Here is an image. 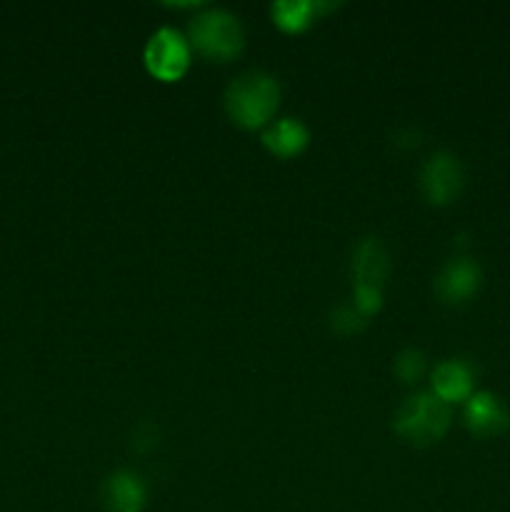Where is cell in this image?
I'll return each mask as SVG.
<instances>
[{"label":"cell","mask_w":510,"mask_h":512,"mask_svg":"<svg viewBox=\"0 0 510 512\" xmlns=\"http://www.w3.org/2000/svg\"><path fill=\"white\" fill-rule=\"evenodd\" d=\"M278 80L265 70H245L225 88V108L240 125H263L278 108Z\"/></svg>","instance_id":"cell-1"},{"label":"cell","mask_w":510,"mask_h":512,"mask_svg":"<svg viewBox=\"0 0 510 512\" xmlns=\"http://www.w3.org/2000/svg\"><path fill=\"white\" fill-rule=\"evenodd\" d=\"M450 425V405L435 393H415L400 405L393 428L413 443L425 445L438 440Z\"/></svg>","instance_id":"cell-2"},{"label":"cell","mask_w":510,"mask_h":512,"mask_svg":"<svg viewBox=\"0 0 510 512\" xmlns=\"http://www.w3.org/2000/svg\"><path fill=\"white\" fill-rule=\"evenodd\" d=\"M190 40L210 58H233L245 43L240 20L223 8H208L190 20Z\"/></svg>","instance_id":"cell-3"},{"label":"cell","mask_w":510,"mask_h":512,"mask_svg":"<svg viewBox=\"0 0 510 512\" xmlns=\"http://www.w3.org/2000/svg\"><path fill=\"white\" fill-rule=\"evenodd\" d=\"M190 63V45L175 28H160L145 45V65L160 80H175Z\"/></svg>","instance_id":"cell-4"},{"label":"cell","mask_w":510,"mask_h":512,"mask_svg":"<svg viewBox=\"0 0 510 512\" xmlns=\"http://www.w3.org/2000/svg\"><path fill=\"white\" fill-rule=\"evenodd\" d=\"M420 183L433 203H450L463 188V165L450 150H438L425 160Z\"/></svg>","instance_id":"cell-5"},{"label":"cell","mask_w":510,"mask_h":512,"mask_svg":"<svg viewBox=\"0 0 510 512\" xmlns=\"http://www.w3.org/2000/svg\"><path fill=\"white\" fill-rule=\"evenodd\" d=\"M480 278L483 273L473 258H453L435 275V290L448 303H463L478 290Z\"/></svg>","instance_id":"cell-6"},{"label":"cell","mask_w":510,"mask_h":512,"mask_svg":"<svg viewBox=\"0 0 510 512\" xmlns=\"http://www.w3.org/2000/svg\"><path fill=\"white\" fill-rule=\"evenodd\" d=\"M100 498L105 512H143L145 485L130 470H118L105 478Z\"/></svg>","instance_id":"cell-7"},{"label":"cell","mask_w":510,"mask_h":512,"mask_svg":"<svg viewBox=\"0 0 510 512\" xmlns=\"http://www.w3.org/2000/svg\"><path fill=\"white\" fill-rule=\"evenodd\" d=\"M465 420L470 428L480 435H495L510 425V413L498 395L480 390L468 398L465 405Z\"/></svg>","instance_id":"cell-8"},{"label":"cell","mask_w":510,"mask_h":512,"mask_svg":"<svg viewBox=\"0 0 510 512\" xmlns=\"http://www.w3.org/2000/svg\"><path fill=\"white\" fill-rule=\"evenodd\" d=\"M390 270L388 250L375 235L360 240L353 255V278L355 285H368V288H380Z\"/></svg>","instance_id":"cell-9"},{"label":"cell","mask_w":510,"mask_h":512,"mask_svg":"<svg viewBox=\"0 0 510 512\" xmlns=\"http://www.w3.org/2000/svg\"><path fill=\"white\" fill-rule=\"evenodd\" d=\"M473 380V365L458 358L443 360L433 370V393L443 398L445 403L470 398L473 395Z\"/></svg>","instance_id":"cell-10"},{"label":"cell","mask_w":510,"mask_h":512,"mask_svg":"<svg viewBox=\"0 0 510 512\" xmlns=\"http://www.w3.org/2000/svg\"><path fill=\"white\" fill-rule=\"evenodd\" d=\"M308 128L298 118H283L263 130V143L275 155H295L308 143Z\"/></svg>","instance_id":"cell-11"},{"label":"cell","mask_w":510,"mask_h":512,"mask_svg":"<svg viewBox=\"0 0 510 512\" xmlns=\"http://www.w3.org/2000/svg\"><path fill=\"white\" fill-rule=\"evenodd\" d=\"M333 8V3H318V0H275L270 5L275 23L285 30H303L305 25L318 15V10Z\"/></svg>","instance_id":"cell-12"},{"label":"cell","mask_w":510,"mask_h":512,"mask_svg":"<svg viewBox=\"0 0 510 512\" xmlns=\"http://www.w3.org/2000/svg\"><path fill=\"white\" fill-rule=\"evenodd\" d=\"M423 365L425 358L420 350L405 348L400 350L398 358H395V373H398L405 383H413V380L420 378V373H423Z\"/></svg>","instance_id":"cell-13"},{"label":"cell","mask_w":510,"mask_h":512,"mask_svg":"<svg viewBox=\"0 0 510 512\" xmlns=\"http://www.w3.org/2000/svg\"><path fill=\"white\" fill-rule=\"evenodd\" d=\"M330 320H333V328L340 330V333H353V330L363 328L365 315L355 305H338L333 315H330Z\"/></svg>","instance_id":"cell-14"}]
</instances>
